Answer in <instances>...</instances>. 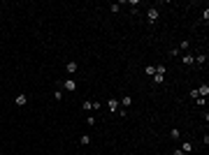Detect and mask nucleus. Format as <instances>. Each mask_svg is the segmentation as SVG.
<instances>
[{"instance_id":"14","label":"nucleus","mask_w":209,"mask_h":155,"mask_svg":"<svg viewBox=\"0 0 209 155\" xmlns=\"http://www.w3.org/2000/svg\"><path fill=\"white\" fill-rule=\"evenodd\" d=\"M174 155H186V153H184V150L179 148V150H174Z\"/></svg>"},{"instance_id":"11","label":"nucleus","mask_w":209,"mask_h":155,"mask_svg":"<svg viewBox=\"0 0 209 155\" xmlns=\"http://www.w3.org/2000/svg\"><path fill=\"white\" fill-rule=\"evenodd\" d=\"M67 72H77V63H67Z\"/></svg>"},{"instance_id":"7","label":"nucleus","mask_w":209,"mask_h":155,"mask_svg":"<svg viewBox=\"0 0 209 155\" xmlns=\"http://www.w3.org/2000/svg\"><path fill=\"white\" fill-rule=\"evenodd\" d=\"M144 72H146V77H153V74H156V67H153V65H149Z\"/></svg>"},{"instance_id":"4","label":"nucleus","mask_w":209,"mask_h":155,"mask_svg":"<svg viewBox=\"0 0 209 155\" xmlns=\"http://www.w3.org/2000/svg\"><path fill=\"white\" fill-rule=\"evenodd\" d=\"M156 19H158V9L151 7V9H149V21H156Z\"/></svg>"},{"instance_id":"5","label":"nucleus","mask_w":209,"mask_h":155,"mask_svg":"<svg viewBox=\"0 0 209 155\" xmlns=\"http://www.w3.org/2000/svg\"><path fill=\"white\" fill-rule=\"evenodd\" d=\"M14 102H16L19 107H23L26 102H28V97H26V95H16V100H14Z\"/></svg>"},{"instance_id":"6","label":"nucleus","mask_w":209,"mask_h":155,"mask_svg":"<svg viewBox=\"0 0 209 155\" xmlns=\"http://www.w3.org/2000/svg\"><path fill=\"white\" fill-rule=\"evenodd\" d=\"M198 95H202V97H207V95H209V86H202V88L198 90Z\"/></svg>"},{"instance_id":"10","label":"nucleus","mask_w":209,"mask_h":155,"mask_svg":"<svg viewBox=\"0 0 209 155\" xmlns=\"http://www.w3.org/2000/svg\"><path fill=\"white\" fill-rule=\"evenodd\" d=\"M181 150H184V153H190V150H193V144H188V141H186V144H184V148H181Z\"/></svg>"},{"instance_id":"8","label":"nucleus","mask_w":209,"mask_h":155,"mask_svg":"<svg viewBox=\"0 0 209 155\" xmlns=\"http://www.w3.org/2000/svg\"><path fill=\"white\" fill-rule=\"evenodd\" d=\"M130 102H132L130 97H123V100H121V107H123V109H126V107H130Z\"/></svg>"},{"instance_id":"3","label":"nucleus","mask_w":209,"mask_h":155,"mask_svg":"<svg viewBox=\"0 0 209 155\" xmlns=\"http://www.w3.org/2000/svg\"><path fill=\"white\" fill-rule=\"evenodd\" d=\"M63 86H65V90H75V88H77V83H75L72 79H67V81H65Z\"/></svg>"},{"instance_id":"2","label":"nucleus","mask_w":209,"mask_h":155,"mask_svg":"<svg viewBox=\"0 0 209 155\" xmlns=\"http://www.w3.org/2000/svg\"><path fill=\"white\" fill-rule=\"evenodd\" d=\"M107 107H109V111H118L121 107H118V100H107Z\"/></svg>"},{"instance_id":"12","label":"nucleus","mask_w":209,"mask_h":155,"mask_svg":"<svg viewBox=\"0 0 209 155\" xmlns=\"http://www.w3.org/2000/svg\"><path fill=\"white\" fill-rule=\"evenodd\" d=\"M84 109H86V111H91V109H93V102L86 100V102H84Z\"/></svg>"},{"instance_id":"1","label":"nucleus","mask_w":209,"mask_h":155,"mask_svg":"<svg viewBox=\"0 0 209 155\" xmlns=\"http://www.w3.org/2000/svg\"><path fill=\"white\" fill-rule=\"evenodd\" d=\"M163 77H165V67L158 65L156 67V74H153V83H163Z\"/></svg>"},{"instance_id":"13","label":"nucleus","mask_w":209,"mask_h":155,"mask_svg":"<svg viewBox=\"0 0 209 155\" xmlns=\"http://www.w3.org/2000/svg\"><path fill=\"white\" fill-rule=\"evenodd\" d=\"M170 137H172V139H179V130H177V127H174V130L170 132Z\"/></svg>"},{"instance_id":"9","label":"nucleus","mask_w":209,"mask_h":155,"mask_svg":"<svg viewBox=\"0 0 209 155\" xmlns=\"http://www.w3.org/2000/svg\"><path fill=\"white\" fill-rule=\"evenodd\" d=\"M184 63H186V65H193L195 58H193V56H184Z\"/></svg>"}]
</instances>
